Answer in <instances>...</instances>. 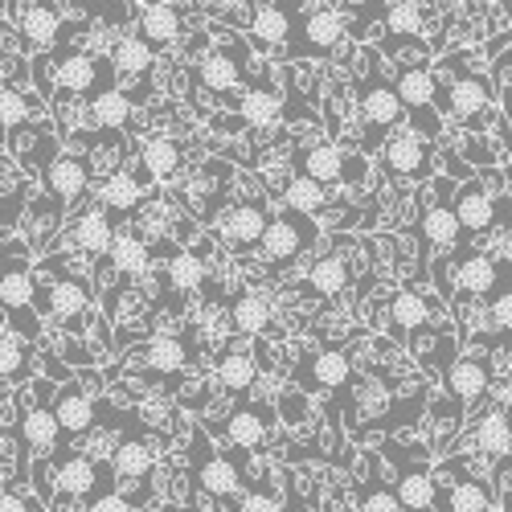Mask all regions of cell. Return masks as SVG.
Instances as JSON below:
<instances>
[{
    "label": "cell",
    "mask_w": 512,
    "mask_h": 512,
    "mask_svg": "<svg viewBox=\"0 0 512 512\" xmlns=\"http://www.w3.org/2000/svg\"><path fill=\"white\" fill-rule=\"evenodd\" d=\"M365 70L357 66V119H361V136H357V152L361 156H377L386 148V140L406 127V111L402 99L394 91V82L386 74V62L373 46H365Z\"/></svg>",
    "instance_id": "obj_1"
},
{
    "label": "cell",
    "mask_w": 512,
    "mask_h": 512,
    "mask_svg": "<svg viewBox=\"0 0 512 512\" xmlns=\"http://www.w3.org/2000/svg\"><path fill=\"white\" fill-rule=\"evenodd\" d=\"M340 41H345V13L340 5H308L291 29V41L279 50V58L291 62H328Z\"/></svg>",
    "instance_id": "obj_2"
},
{
    "label": "cell",
    "mask_w": 512,
    "mask_h": 512,
    "mask_svg": "<svg viewBox=\"0 0 512 512\" xmlns=\"http://www.w3.org/2000/svg\"><path fill=\"white\" fill-rule=\"evenodd\" d=\"M455 66H459V58H455ZM492 99H496V82H488L480 70L459 66V74L435 78V111L443 119H459L467 127H476L492 111Z\"/></svg>",
    "instance_id": "obj_3"
},
{
    "label": "cell",
    "mask_w": 512,
    "mask_h": 512,
    "mask_svg": "<svg viewBox=\"0 0 512 512\" xmlns=\"http://www.w3.org/2000/svg\"><path fill=\"white\" fill-rule=\"evenodd\" d=\"M443 263H447V271H455L463 300H496V295L512 291V263L496 259L488 250H476V246L451 250Z\"/></svg>",
    "instance_id": "obj_4"
},
{
    "label": "cell",
    "mask_w": 512,
    "mask_h": 512,
    "mask_svg": "<svg viewBox=\"0 0 512 512\" xmlns=\"http://www.w3.org/2000/svg\"><path fill=\"white\" fill-rule=\"evenodd\" d=\"M197 87L201 91H209V95H218V99H230V107L238 111V103H242V95H238V87L246 82V74H250V46L242 37H226V41H218V46H209V54L197 62Z\"/></svg>",
    "instance_id": "obj_5"
},
{
    "label": "cell",
    "mask_w": 512,
    "mask_h": 512,
    "mask_svg": "<svg viewBox=\"0 0 512 512\" xmlns=\"http://www.w3.org/2000/svg\"><path fill=\"white\" fill-rule=\"evenodd\" d=\"M316 238H320V222L308 218V213H295V209L283 205L279 213H271L267 234L259 242V254H263V263L271 271H283L295 259H304V254L316 246Z\"/></svg>",
    "instance_id": "obj_6"
},
{
    "label": "cell",
    "mask_w": 512,
    "mask_h": 512,
    "mask_svg": "<svg viewBox=\"0 0 512 512\" xmlns=\"http://www.w3.org/2000/svg\"><path fill=\"white\" fill-rule=\"evenodd\" d=\"M189 472H193V484L209 496V500H218V504H230L238 508L242 504V476H238V467L209 443L205 431H197L193 426V439H189Z\"/></svg>",
    "instance_id": "obj_7"
},
{
    "label": "cell",
    "mask_w": 512,
    "mask_h": 512,
    "mask_svg": "<svg viewBox=\"0 0 512 512\" xmlns=\"http://www.w3.org/2000/svg\"><path fill=\"white\" fill-rule=\"evenodd\" d=\"M37 279L25 263H0V308L13 320V332L21 340H37L41 336V320H37Z\"/></svg>",
    "instance_id": "obj_8"
},
{
    "label": "cell",
    "mask_w": 512,
    "mask_h": 512,
    "mask_svg": "<svg viewBox=\"0 0 512 512\" xmlns=\"http://www.w3.org/2000/svg\"><path fill=\"white\" fill-rule=\"evenodd\" d=\"M381 156V168H386V177L394 181H431L439 177V164H435V144L418 140L410 127H398V132L386 140V148L377 152Z\"/></svg>",
    "instance_id": "obj_9"
},
{
    "label": "cell",
    "mask_w": 512,
    "mask_h": 512,
    "mask_svg": "<svg viewBox=\"0 0 512 512\" xmlns=\"http://www.w3.org/2000/svg\"><path fill=\"white\" fill-rule=\"evenodd\" d=\"M230 185H234V164H226V160H205L201 164V173L189 181V189H181V201H185V209L193 213V218H201V222H218L222 213H226V193H230Z\"/></svg>",
    "instance_id": "obj_10"
},
{
    "label": "cell",
    "mask_w": 512,
    "mask_h": 512,
    "mask_svg": "<svg viewBox=\"0 0 512 512\" xmlns=\"http://www.w3.org/2000/svg\"><path fill=\"white\" fill-rule=\"evenodd\" d=\"M377 455L398 459L394 496H398L402 512H435V472H431V467H426L418 455H406L398 443H381Z\"/></svg>",
    "instance_id": "obj_11"
},
{
    "label": "cell",
    "mask_w": 512,
    "mask_h": 512,
    "mask_svg": "<svg viewBox=\"0 0 512 512\" xmlns=\"http://www.w3.org/2000/svg\"><path fill=\"white\" fill-rule=\"evenodd\" d=\"M492 361L484 353H467V357H451V365L443 369V390H447V402H455L459 410H472L488 398L492 390Z\"/></svg>",
    "instance_id": "obj_12"
},
{
    "label": "cell",
    "mask_w": 512,
    "mask_h": 512,
    "mask_svg": "<svg viewBox=\"0 0 512 512\" xmlns=\"http://www.w3.org/2000/svg\"><path fill=\"white\" fill-rule=\"evenodd\" d=\"M267 222H271V209L263 201H242V205H230L222 218L213 222V234H218V242L230 254H250V250H259Z\"/></svg>",
    "instance_id": "obj_13"
},
{
    "label": "cell",
    "mask_w": 512,
    "mask_h": 512,
    "mask_svg": "<svg viewBox=\"0 0 512 512\" xmlns=\"http://www.w3.org/2000/svg\"><path fill=\"white\" fill-rule=\"evenodd\" d=\"M271 406H254V402H238L222 422H205V435H218L222 443H230L234 451H254L263 447L271 435Z\"/></svg>",
    "instance_id": "obj_14"
},
{
    "label": "cell",
    "mask_w": 512,
    "mask_h": 512,
    "mask_svg": "<svg viewBox=\"0 0 512 512\" xmlns=\"http://www.w3.org/2000/svg\"><path fill=\"white\" fill-rule=\"evenodd\" d=\"M54 484L62 500H82V496H107L115 484L111 463H95L91 455H62L54 463Z\"/></svg>",
    "instance_id": "obj_15"
},
{
    "label": "cell",
    "mask_w": 512,
    "mask_h": 512,
    "mask_svg": "<svg viewBox=\"0 0 512 512\" xmlns=\"http://www.w3.org/2000/svg\"><path fill=\"white\" fill-rule=\"evenodd\" d=\"M33 308H37V316H58L78 336L82 320H87V312H91V291L78 275H66L54 287H37Z\"/></svg>",
    "instance_id": "obj_16"
},
{
    "label": "cell",
    "mask_w": 512,
    "mask_h": 512,
    "mask_svg": "<svg viewBox=\"0 0 512 512\" xmlns=\"http://www.w3.org/2000/svg\"><path fill=\"white\" fill-rule=\"evenodd\" d=\"M500 201H504V197H492V189H488L484 177H472V181L455 185V193H451V213H455V222H459L463 234H484V230L496 226V218H500Z\"/></svg>",
    "instance_id": "obj_17"
},
{
    "label": "cell",
    "mask_w": 512,
    "mask_h": 512,
    "mask_svg": "<svg viewBox=\"0 0 512 512\" xmlns=\"http://www.w3.org/2000/svg\"><path fill=\"white\" fill-rule=\"evenodd\" d=\"M304 9L308 5H254V21L246 33L250 54H279L291 41V29Z\"/></svg>",
    "instance_id": "obj_18"
},
{
    "label": "cell",
    "mask_w": 512,
    "mask_h": 512,
    "mask_svg": "<svg viewBox=\"0 0 512 512\" xmlns=\"http://www.w3.org/2000/svg\"><path fill=\"white\" fill-rule=\"evenodd\" d=\"M54 418H58V431L62 439H82L95 431V418H99V406L95 398L78 386V381H66V386H54Z\"/></svg>",
    "instance_id": "obj_19"
},
{
    "label": "cell",
    "mask_w": 512,
    "mask_h": 512,
    "mask_svg": "<svg viewBox=\"0 0 512 512\" xmlns=\"http://www.w3.org/2000/svg\"><path fill=\"white\" fill-rule=\"evenodd\" d=\"M136 164L148 173V181L156 185V181H181V173H185V144L173 136V132H148L144 140H140V156H136Z\"/></svg>",
    "instance_id": "obj_20"
},
{
    "label": "cell",
    "mask_w": 512,
    "mask_h": 512,
    "mask_svg": "<svg viewBox=\"0 0 512 512\" xmlns=\"http://www.w3.org/2000/svg\"><path fill=\"white\" fill-rule=\"evenodd\" d=\"M181 33H185V5H140L136 37L144 41L152 54L181 46Z\"/></svg>",
    "instance_id": "obj_21"
},
{
    "label": "cell",
    "mask_w": 512,
    "mask_h": 512,
    "mask_svg": "<svg viewBox=\"0 0 512 512\" xmlns=\"http://www.w3.org/2000/svg\"><path fill=\"white\" fill-rule=\"evenodd\" d=\"M41 177H46L50 201L58 209H70L74 201H82V197H87V185H91L87 164H82V156H74V152H58L46 168H41Z\"/></svg>",
    "instance_id": "obj_22"
},
{
    "label": "cell",
    "mask_w": 512,
    "mask_h": 512,
    "mask_svg": "<svg viewBox=\"0 0 512 512\" xmlns=\"http://www.w3.org/2000/svg\"><path fill=\"white\" fill-rule=\"evenodd\" d=\"M295 377L304 381V390H340L345 381L353 377V361H349V349H320V353H308L295 369Z\"/></svg>",
    "instance_id": "obj_23"
},
{
    "label": "cell",
    "mask_w": 512,
    "mask_h": 512,
    "mask_svg": "<svg viewBox=\"0 0 512 512\" xmlns=\"http://www.w3.org/2000/svg\"><path fill=\"white\" fill-rule=\"evenodd\" d=\"M17 21H21L25 50H33L37 58H46V54L58 50V37H62L58 5H17Z\"/></svg>",
    "instance_id": "obj_24"
},
{
    "label": "cell",
    "mask_w": 512,
    "mask_h": 512,
    "mask_svg": "<svg viewBox=\"0 0 512 512\" xmlns=\"http://www.w3.org/2000/svg\"><path fill=\"white\" fill-rule=\"evenodd\" d=\"M115 234H119V222L111 218V213H107L99 201H95L91 209H82L78 218H74V226H70L74 246H78V250H87L91 259H107V250H111Z\"/></svg>",
    "instance_id": "obj_25"
},
{
    "label": "cell",
    "mask_w": 512,
    "mask_h": 512,
    "mask_svg": "<svg viewBox=\"0 0 512 512\" xmlns=\"http://www.w3.org/2000/svg\"><path fill=\"white\" fill-rule=\"evenodd\" d=\"M443 472L455 480L447 492H451V512H492L496 504V492H492V480L480 476V472H459V459H447Z\"/></svg>",
    "instance_id": "obj_26"
},
{
    "label": "cell",
    "mask_w": 512,
    "mask_h": 512,
    "mask_svg": "<svg viewBox=\"0 0 512 512\" xmlns=\"http://www.w3.org/2000/svg\"><path fill=\"white\" fill-rule=\"evenodd\" d=\"M361 488H357V512H402L398 496H394V484L381 476V455L377 451H365L361 455Z\"/></svg>",
    "instance_id": "obj_27"
},
{
    "label": "cell",
    "mask_w": 512,
    "mask_h": 512,
    "mask_svg": "<svg viewBox=\"0 0 512 512\" xmlns=\"http://www.w3.org/2000/svg\"><path fill=\"white\" fill-rule=\"evenodd\" d=\"M386 316H390V324L402 332V340H410L414 332L431 328V316H435V300H431V295H418V291L402 287V291H394L390 300H386Z\"/></svg>",
    "instance_id": "obj_28"
},
{
    "label": "cell",
    "mask_w": 512,
    "mask_h": 512,
    "mask_svg": "<svg viewBox=\"0 0 512 512\" xmlns=\"http://www.w3.org/2000/svg\"><path fill=\"white\" fill-rule=\"evenodd\" d=\"M467 439H472V447H476L480 455H488L492 463H500V459H508V451H512V418H508L500 406H492V410H484V414L476 418V426L467 431Z\"/></svg>",
    "instance_id": "obj_29"
},
{
    "label": "cell",
    "mask_w": 512,
    "mask_h": 512,
    "mask_svg": "<svg viewBox=\"0 0 512 512\" xmlns=\"http://www.w3.org/2000/svg\"><path fill=\"white\" fill-rule=\"evenodd\" d=\"M152 66H156V54L144 46V41H140L136 33H123V37L115 41V50H111L115 87H119V82H144V87H148Z\"/></svg>",
    "instance_id": "obj_30"
},
{
    "label": "cell",
    "mask_w": 512,
    "mask_h": 512,
    "mask_svg": "<svg viewBox=\"0 0 512 512\" xmlns=\"http://www.w3.org/2000/svg\"><path fill=\"white\" fill-rule=\"evenodd\" d=\"M418 238H422V254H451L459 242H463V230L455 222V213H451V201L443 205H431V209H422V222H418Z\"/></svg>",
    "instance_id": "obj_31"
},
{
    "label": "cell",
    "mask_w": 512,
    "mask_h": 512,
    "mask_svg": "<svg viewBox=\"0 0 512 512\" xmlns=\"http://www.w3.org/2000/svg\"><path fill=\"white\" fill-rule=\"evenodd\" d=\"M238 115H242L246 127H271V123H279L283 119V91L275 87V78L250 82V91H242Z\"/></svg>",
    "instance_id": "obj_32"
},
{
    "label": "cell",
    "mask_w": 512,
    "mask_h": 512,
    "mask_svg": "<svg viewBox=\"0 0 512 512\" xmlns=\"http://www.w3.org/2000/svg\"><path fill=\"white\" fill-rule=\"evenodd\" d=\"M107 263H111V271L119 279H140L152 267V246L136 230H119L115 242H111V250H107Z\"/></svg>",
    "instance_id": "obj_33"
},
{
    "label": "cell",
    "mask_w": 512,
    "mask_h": 512,
    "mask_svg": "<svg viewBox=\"0 0 512 512\" xmlns=\"http://www.w3.org/2000/svg\"><path fill=\"white\" fill-rule=\"evenodd\" d=\"M21 439H25V447H29L33 455L58 451L62 431H58L54 410H50V406H37V402H33V406L25 402V410H21Z\"/></svg>",
    "instance_id": "obj_34"
},
{
    "label": "cell",
    "mask_w": 512,
    "mask_h": 512,
    "mask_svg": "<svg viewBox=\"0 0 512 512\" xmlns=\"http://www.w3.org/2000/svg\"><path fill=\"white\" fill-rule=\"evenodd\" d=\"M87 115H91V123L99 127V132H123L127 123H132V115H136V103H132V95H127L123 87H111V91H103V95H95L91 103H87Z\"/></svg>",
    "instance_id": "obj_35"
},
{
    "label": "cell",
    "mask_w": 512,
    "mask_h": 512,
    "mask_svg": "<svg viewBox=\"0 0 512 512\" xmlns=\"http://www.w3.org/2000/svg\"><path fill=\"white\" fill-rule=\"evenodd\" d=\"M111 472H115V484H140L152 476V447L144 439H123L111 455Z\"/></svg>",
    "instance_id": "obj_36"
},
{
    "label": "cell",
    "mask_w": 512,
    "mask_h": 512,
    "mask_svg": "<svg viewBox=\"0 0 512 512\" xmlns=\"http://www.w3.org/2000/svg\"><path fill=\"white\" fill-rule=\"evenodd\" d=\"M230 324L242 336H263L271 328V300L263 291H242L230 308Z\"/></svg>",
    "instance_id": "obj_37"
},
{
    "label": "cell",
    "mask_w": 512,
    "mask_h": 512,
    "mask_svg": "<svg viewBox=\"0 0 512 512\" xmlns=\"http://www.w3.org/2000/svg\"><path fill=\"white\" fill-rule=\"evenodd\" d=\"M144 357H148V369L156 373H185L189 361H193V349L185 345L181 336H152L148 345H144Z\"/></svg>",
    "instance_id": "obj_38"
},
{
    "label": "cell",
    "mask_w": 512,
    "mask_h": 512,
    "mask_svg": "<svg viewBox=\"0 0 512 512\" xmlns=\"http://www.w3.org/2000/svg\"><path fill=\"white\" fill-rule=\"evenodd\" d=\"M349 287V263L340 259V254H324V259L312 263L308 271V291L316 300H336L340 291Z\"/></svg>",
    "instance_id": "obj_39"
},
{
    "label": "cell",
    "mask_w": 512,
    "mask_h": 512,
    "mask_svg": "<svg viewBox=\"0 0 512 512\" xmlns=\"http://www.w3.org/2000/svg\"><path fill=\"white\" fill-rule=\"evenodd\" d=\"M254 377H259V369H254V357L246 353V349H226L222 357H218V381H222V390L226 394H250V386H254Z\"/></svg>",
    "instance_id": "obj_40"
},
{
    "label": "cell",
    "mask_w": 512,
    "mask_h": 512,
    "mask_svg": "<svg viewBox=\"0 0 512 512\" xmlns=\"http://www.w3.org/2000/svg\"><path fill=\"white\" fill-rule=\"evenodd\" d=\"M283 205L295 209V213H308V218H320V213L328 209V189L320 181H312V177L295 173L287 181V189H283Z\"/></svg>",
    "instance_id": "obj_41"
},
{
    "label": "cell",
    "mask_w": 512,
    "mask_h": 512,
    "mask_svg": "<svg viewBox=\"0 0 512 512\" xmlns=\"http://www.w3.org/2000/svg\"><path fill=\"white\" fill-rule=\"evenodd\" d=\"M164 283L177 295H193L205 283V259H197L193 250H173V259L164 267Z\"/></svg>",
    "instance_id": "obj_42"
},
{
    "label": "cell",
    "mask_w": 512,
    "mask_h": 512,
    "mask_svg": "<svg viewBox=\"0 0 512 512\" xmlns=\"http://www.w3.org/2000/svg\"><path fill=\"white\" fill-rule=\"evenodd\" d=\"M144 193L136 189V181H132V173H115V177H107L103 185H99V201H103V209L111 213V218L119 222V218H127V213L136 209V201H140Z\"/></svg>",
    "instance_id": "obj_43"
},
{
    "label": "cell",
    "mask_w": 512,
    "mask_h": 512,
    "mask_svg": "<svg viewBox=\"0 0 512 512\" xmlns=\"http://www.w3.org/2000/svg\"><path fill=\"white\" fill-rule=\"evenodd\" d=\"M33 353L29 340H21L17 332H0V381H25L33 369Z\"/></svg>",
    "instance_id": "obj_44"
},
{
    "label": "cell",
    "mask_w": 512,
    "mask_h": 512,
    "mask_svg": "<svg viewBox=\"0 0 512 512\" xmlns=\"http://www.w3.org/2000/svg\"><path fill=\"white\" fill-rule=\"evenodd\" d=\"M381 25H386V37H418L426 29V5H386Z\"/></svg>",
    "instance_id": "obj_45"
},
{
    "label": "cell",
    "mask_w": 512,
    "mask_h": 512,
    "mask_svg": "<svg viewBox=\"0 0 512 512\" xmlns=\"http://www.w3.org/2000/svg\"><path fill=\"white\" fill-rule=\"evenodd\" d=\"M58 213H62V209H58L50 197L33 201V209H29V246L46 250V246L54 242V234H58Z\"/></svg>",
    "instance_id": "obj_46"
},
{
    "label": "cell",
    "mask_w": 512,
    "mask_h": 512,
    "mask_svg": "<svg viewBox=\"0 0 512 512\" xmlns=\"http://www.w3.org/2000/svg\"><path fill=\"white\" fill-rule=\"evenodd\" d=\"M33 111H41V107H37V99H25V95H21V91H13V87H0V127H9V132H17V127H21Z\"/></svg>",
    "instance_id": "obj_47"
},
{
    "label": "cell",
    "mask_w": 512,
    "mask_h": 512,
    "mask_svg": "<svg viewBox=\"0 0 512 512\" xmlns=\"http://www.w3.org/2000/svg\"><path fill=\"white\" fill-rule=\"evenodd\" d=\"M279 414H283V422H304L308 418V394L304 390H287L279 398Z\"/></svg>",
    "instance_id": "obj_48"
},
{
    "label": "cell",
    "mask_w": 512,
    "mask_h": 512,
    "mask_svg": "<svg viewBox=\"0 0 512 512\" xmlns=\"http://www.w3.org/2000/svg\"><path fill=\"white\" fill-rule=\"evenodd\" d=\"M488 324H492L496 332H512V291L496 295V300L488 304Z\"/></svg>",
    "instance_id": "obj_49"
},
{
    "label": "cell",
    "mask_w": 512,
    "mask_h": 512,
    "mask_svg": "<svg viewBox=\"0 0 512 512\" xmlns=\"http://www.w3.org/2000/svg\"><path fill=\"white\" fill-rule=\"evenodd\" d=\"M238 512H283V500L275 492H246Z\"/></svg>",
    "instance_id": "obj_50"
},
{
    "label": "cell",
    "mask_w": 512,
    "mask_h": 512,
    "mask_svg": "<svg viewBox=\"0 0 512 512\" xmlns=\"http://www.w3.org/2000/svg\"><path fill=\"white\" fill-rule=\"evenodd\" d=\"M91 512H132V500L119 496V492H107V496L91 500Z\"/></svg>",
    "instance_id": "obj_51"
},
{
    "label": "cell",
    "mask_w": 512,
    "mask_h": 512,
    "mask_svg": "<svg viewBox=\"0 0 512 512\" xmlns=\"http://www.w3.org/2000/svg\"><path fill=\"white\" fill-rule=\"evenodd\" d=\"M0 512H29V504L17 492H0Z\"/></svg>",
    "instance_id": "obj_52"
},
{
    "label": "cell",
    "mask_w": 512,
    "mask_h": 512,
    "mask_svg": "<svg viewBox=\"0 0 512 512\" xmlns=\"http://www.w3.org/2000/svg\"><path fill=\"white\" fill-rule=\"evenodd\" d=\"M496 402H500V410L512 418V377H504V386H500V394H496Z\"/></svg>",
    "instance_id": "obj_53"
},
{
    "label": "cell",
    "mask_w": 512,
    "mask_h": 512,
    "mask_svg": "<svg viewBox=\"0 0 512 512\" xmlns=\"http://www.w3.org/2000/svg\"><path fill=\"white\" fill-rule=\"evenodd\" d=\"M496 70H512V41L504 46V54H500V62H496Z\"/></svg>",
    "instance_id": "obj_54"
},
{
    "label": "cell",
    "mask_w": 512,
    "mask_h": 512,
    "mask_svg": "<svg viewBox=\"0 0 512 512\" xmlns=\"http://www.w3.org/2000/svg\"><path fill=\"white\" fill-rule=\"evenodd\" d=\"M0 324H5V308H0Z\"/></svg>",
    "instance_id": "obj_55"
},
{
    "label": "cell",
    "mask_w": 512,
    "mask_h": 512,
    "mask_svg": "<svg viewBox=\"0 0 512 512\" xmlns=\"http://www.w3.org/2000/svg\"><path fill=\"white\" fill-rule=\"evenodd\" d=\"M508 463H512V451H508Z\"/></svg>",
    "instance_id": "obj_56"
}]
</instances>
